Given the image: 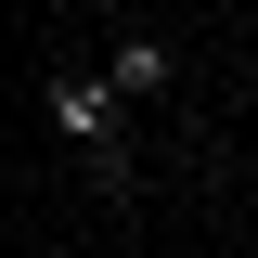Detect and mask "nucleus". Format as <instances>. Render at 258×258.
I'll use <instances>...</instances> for the list:
<instances>
[{
    "label": "nucleus",
    "mask_w": 258,
    "mask_h": 258,
    "mask_svg": "<svg viewBox=\"0 0 258 258\" xmlns=\"http://www.w3.org/2000/svg\"><path fill=\"white\" fill-rule=\"evenodd\" d=\"M52 129H64L91 168H116V155H129V103L103 91V78H78V64H52Z\"/></svg>",
    "instance_id": "f257e3e1"
},
{
    "label": "nucleus",
    "mask_w": 258,
    "mask_h": 258,
    "mask_svg": "<svg viewBox=\"0 0 258 258\" xmlns=\"http://www.w3.org/2000/svg\"><path fill=\"white\" fill-rule=\"evenodd\" d=\"M168 78H181V52H168V39H142V26H129L116 52H103V91H116V103H155Z\"/></svg>",
    "instance_id": "f03ea898"
},
{
    "label": "nucleus",
    "mask_w": 258,
    "mask_h": 258,
    "mask_svg": "<svg viewBox=\"0 0 258 258\" xmlns=\"http://www.w3.org/2000/svg\"><path fill=\"white\" fill-rule=\"evenodd\" d=\"M245 91H258V64H245Z\"/></svg>",
    "instance_id": "7ed1b4c3"
}]
</instances>
